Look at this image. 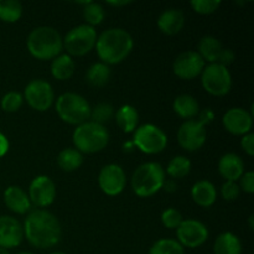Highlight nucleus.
Wrapping results in <instances>:
<instances>
[{
    "instance_id": "e433bc0d",
    "label": "nucleus",
    "mask_w": 254,
    "mask_h": 254,
    "mask_svg": "<svg viewBox=\"0 0 254 254\" xmlns=\"http://www.w3.org/2000/svg\"><path fill=\"white\" fill-rule=\"evenodd\" d=\"M221 195L226 201H236L241 195V189L237 183L233 181H225L221 188Z\"/></svg>"
},
{
    "instance_id": "a878e982",
    "label": "nucleus",
    "mask_w": 254,
    "mask_h": 254,
    "mask_svg": "<svg viewBox=\"0 0 254 254\" xmlns=\"http://www.w3.org/2000/svg\"><path fill=\"white\" fill-rule=\"evenodd\" d=\"M76 69L73 59L67 54H61L52 60L51 74L57 81H67L71 78Z\"/></svg>"
},
{
    "instance_id": "a19ab883",
    "label": "nucleus",
    "mask_w": 254,
    "mask_h": 254,
    "mask_svg": "<svg viewBox=\"0 0 254 254\" xmlns=\"http://www.w3.org/2000/svg\"><path fill=\"white\" fill-rule=\"evenodd\" d=\"M235 61V54H233V51L231 49H223L222 54H221L220 56V60H218V64H223V66H230L232 62Z\"/></svg>"
},
{
    "instance_id": "9d476101",
    "label": "nucleus",
    "mask_w": 254,
    "mask_h": 254,
    "mask_svg": "<svg viewBox=\"0 0 254 254\" xmlns=\"http://www.w3.org/2000/svg\"><path fill=\"white\" fill-rule=\"evenodd\" d=\"M24 99L32 109L46 112L55 102V92L51 84L45 79H32L24 91Z\"/></svg>"
},
{
    "instance_id": "58836bf2",
    "label": "nucleus",
    "mask_w": 254,
    "mask_h": 254,
    "mask_svg": "<svg viewBox=\"0 0 254 254\" xmlns=\"http://www.w3.org/2000/svg\"><path fill=\"white\" fill-rule=\"evenodd\" d=\"M241 148L248 156L254 155V134L252 131L241 138Z\"/></svg>"
},
{
    "instance_id": "f3484780",
    "label": "nucleus",
    "mask_w": 254,
    "mask_h": 254,
    "mask_svg": "<svg viewBox=\"0 0 254 254\" xmlns=\"http://www.w3.org/2000/svg\"><path fill=\"white\" fill-rule=\"evenodd\" d=\"M24 227L11 216H0V248L19 247L24 241Z\"/></svg>"
},
{
    "instance_id": "c9c22d12",
    "label": "nucleus",
    "mask_w": 254,
    "mask_h": 254,
    "mask_svg": "<svg viewBox=\"0 0 254 254\" xmlns=\"http://www.w3.org/2000/svg\"><path fill=\"white\" fill-rule=\"evenodd\" d=\"M191 7L195 12L200 15H210L217 11L221 6L220 0H192L190 2Z\"/></svg>"
},
{
    "instance_id": "4468645a",
    "label": "nucleus",
    "mask_w": 254,
    "mask_h": 254,
    "mask_svg": "<svg viewBox=\"0 0 254 254\" xmlns=\"http://www.w3.org/2000/svg\"><path fill=\"white\" fill-rule=\"evenodd\" d=\"M206 128L196 119L185 121L178 130V141L186 151H197L205 145Z\"/></svg>"
},
{
    "instance_id": "20e7f679",
    "label": "nucleus",
    "mask_w": 254,
    "mask_h": 254,
    "mask_svg": "<svg viewBox=\"0 0 254 254\" xmlns=\"http://www.w3.org/2000/svg\"><path fill=\"white\" fill-rule=\"evenodd\" d=\"M165 170L155 161H148L135 169L131 175V189L139 197H150L163 189Z\"/></svg>"
},
{
    "instance_id": "dca6fc26",
    "label": "nucleus",
    "mask_w": 254,
    "mask_h": 254,
    "mask_svg": "<svg viewBox=\"0 0 254 254\" xmlns=\"http://www.w3.org/2000/svg\"><path fill=\"white\" fill-rule=\"evenodd\" d=\"M222 124L228 133L243 136L251 133L253 127V114L243 108H231L225 113Z\"/></svg>"
},
{
    "instance_id": "9b49d317",
    "label": "nucleus",
    "mask_w": 254,
    "mask_h": 254,
    "mask_svg": "<svg viewBox=\"0 0 254 254\" xmlns=\"http://www.w3.org/2000/svg\"><path fill=\"white\" fill-rule=\"evenodd\" d=\"M207 227L205 223L198 220L189 218L184 220L181 225L176 228V237L178 242L184 248H198L208 240Z\"/></svg>"
},
{
    "instance_id": "72a5a7b5",
    "label": "nucleus",
    "mask_w": 254,
    "mask_h": 254,
    "mask_svg": "<svg viewBox=\"0 0 254 254\" xmlns=\"http://www.w3.org/2000/svg\"><path fill=\"white\" fill-rule=\"evenodd\" d=\"M22 103H24V97L19 92L11 91L2 96L0 106H1L2 111L6 113H15L21 108Z\"/></svg>"
},
{
    "instance_id": "5701e85b",
    "label": "nucleus",
    "mask_w": 254,
    "mask_h": 254,
    "mask_svg": "<svg viewBox=\"0 0 254 254\" xmlns=\"http://www.w3.org/2000/svg\"><path fill=\"white\" fill-rule=\"evenodd\" d=\"M173 108L180 118L190 121V119L197 117L198 112H200V104H198L197 99L191 94H180L174 101Z\"/></svg>"
},
{
    "instance_id": "c85d7f7f",
    "label": "nucleus",
    "mask_w": 254,
    "mask_h": 254,
    "mask_svg": "<svg viewBox=\"0 0 254 254\" xmlns=\"http://www.w3.org/2000/svg\"><path fill=\"white\" fill-rule=\"evenodd\" d=\"M22 16V5L17 0H0V20L4 22L19 21Z\"/></svg>"
},
{
    "instance_id": "ea45409f",
    "label": "nucleus",
    "mask_w": 254,
    "mask_h": 254,
    "mask_svg": "<svg viewBox=\"0 0 254 254\" xmlns=\"http://www.w3.org/2000/svg\"><path fill=\"white\" fill-rule=\"evenodd\" d=\"M213 119H215V113H213L212 109L203 108V109H200V112H198V114H197V119H196V121L200 122L203 127H206V126H208V124H210Z\"/></svg>"
},
{
    "instance_id": "37998d69",
    "label": "nucleus",
    "mask_w": 254,
    "mask_h": 254,
    "mask_svg": "<svg viewBox=\"0 0 254 254\" xmlns=\"http://www.w3.org/2000/svg\"><path fill=\"white\" fill-rule=\"evenodd\" d=\"M9 146L10 144H9V140H7V138L4 135V134L0 133V158H2V156L9 151Z\"/></svg>"
},
{
    "instance_id": "2f4dec72",
    "label": "nucleus",
    "mask_w": 254,
    "mask_h": 254,
    "mask_svg": "<svg viewBox=\"0 0 254 254\" xmlns=\"http://www.w3.org/2000/svg\"><path fill=\"white\" fill-rule=\"evenodd\" d=\"M104 16H106V11H104L103 6L98 2L87 1V4L84 5L83 17L89 26L94 27L97 25H101L103 22Z\"/></svg>"
},
{
    "instance_id": "b1692460",
    "label": "nucleus",
    "mask_w": 254,
    "mask_h": 254,
    "mask_svg": "<svg viewBox=\"0 0 254 254\" xmlns=\"http://www.w3.org/2000/svg\"><path fill=\"white\" fill-rule=\"evenodd\" d=\"M116 122L123 133H133L138 128L139 114L138 111L130 104H124L121 108L117 109L114 113Z\"/></svg>"
},
{
    "instance_id": "c756f323",
    "label": "nucleus",
    "mask_w": 254,
    "mask_h": 254,
    "mask_svg": "<svg viewBox=\"0 0 254 254\" xmlns=\"http://www.w3.org/2000/svg\"><path fill=\"white\" fill-rule=\"evenodd\" d=\"M191 171V161L189 160L186 156L178 155L174 156L170 161H169L168 166H166V174L170 176L171 179L176 180V179H183L188 176Z\"/></svg>"
},
{
    "instance_id": "423d86ee",
    "label": "nucleus",
    "mask_w": 254,
    "mask_h": 254,
    "mask_svg": "<svg viewBox=\"0 0 254 254\" xmlns=\"http://www.w3.org/2000/svg\"><path fill=\"white\" fill-rule=\"evenodd\" d=\"M91 108L88 101L81 94L73 92L62 93L56 99V112L60 118L71 126H81L91 118Z\"/></svg>"
},
{
    "instance_id": "2eb2a0df",
    "label": "nucleus",
    "mask_w": 254,
    "mask_h": 254,
    "mask_svg": "<svg viewBox=\"0 0 254 254\" xmlns=\"http://www.w3.org/2000/svg\"><path fill=\"white\" fill-rule=\"evenodd\" d=\"M203 68H205V61L197 54V51L181 52L174 60L173 64V71L175 76L181 79H186V81L201 76Z\"/></svg>"
},
{
    "instance_id": "aec40b11",
    "label": "nucleus",
    "mask_w": 254,
    "mask_h": 254,
    "mask_svg": "<svg viewBox=\"0 0 254 254\" xmlns=\"http://www.w3.org/2000/svg\"><path fill=\"white\" fill-rule=\"evenodd\" d=\"M185 26V15L179 9H168L160 14L158 27L163 34L174 36L178 35Z\"/></svg>"
},
{
    "instance_id": "0eeeda50",
    "label": "nucleus",
    "mask_w": 254,
    "mask_h": 254,
    "mask_svg": "<svg viewBox=\"0 0 254 254\" xmlns=\"http://www.w3.org/2000/svg\"><path fill=\"white\" fill-rule=\"evenodd\" d=\"M97 31L87 24L78 25L69 30L64 37V49L69 56L81 57L89 54L96 47Z\"/></svg>"
},
{
    "instance_id": "1a4fd4ad",
    "label": "nucleus",
    "mask_w": 254,
    "mask_h": 254,
    "mask_svg": "<svg viewBox=\"0 0 254 254\" xmlns=\"http://www.w3.org/2000/svg\"><path fill=\"white\" fill-rule=\"evenodd\" d=\"M201 84L211 96H226L232 88V76L230 69L220 64H210L205 66L201 73Z\"/></svg>"
},
{
    "instance_id": "7ed1b4c3",
    "label": "nucleus",
    "mask_w": 254,
    "mask_h": 254,
    "mask_svg": "<svg viewBox=\"0 0 254 254\" xmlns=\"http://www.w3.org/2000/svg\"><path fill=\"white\" fill-rule=\"evenodd\" d=\"M30 55L40 61L56 59L64 50V40L60 32L51 26H39L32 30L26 40Z\"/></svg>"
},
{
    "instance_id": "ddd939ff",
    "label": "nucleus",
    "mask_w": 254,
    "mask_h": 254,
    "mask_svg": "<svg viewBox=\"0 0 254 254\" xmlns=\"http://www.w3.org/2000/svg\"><path fill=\"white\" fill-rule=\"evenodd\" d=\"M98 185L102 192L106 193L107 196H118L126 189V171L118 164L104 165L99 171Z\"/></svg>"
},
{
    "instance_id": "412c9836",
    "label": "nucleus",
    "mask_w": 254,
    "mask_h": 254,
    "mask_svg": "<svg viewBox=\"0 0 254 254\" xmlns=\"http://www.w3.org/2000/svg\"><path fill=\"white\" fill-rule=\"evenodd\" d=\"M191 197L201 207H211L217 200V190L208 180H200L191 188Z\"/></svg>"
},
{
    "instance_id": "f704fd0d",
    "label": "nucleus",
    "mask_w": 254,
    "mask_h": 254,
    "mask_svg": "<svg viewBox=\"0 0 254 254\" xmlns=\"http://www.w3.org/2000/svg\"><path fill=\"white\" fill-rule=\"evenodd\" d=\"M183 221L184 218L181 212L174 207L166 208V210L163 211V213H161V223H163L166 228H169V230H176V228L181 225Z\"/></svg>"
},
{
    "instance_id": "79ce46f5",
    "label": "nucleus",
    "mask_w": 254,
    "mask_h": 254,
    "mask_svg": "<svg viewBox=\"0 0 254 254\" xmlns=\"http://www.w3.org/2000/svg\"><path fill=\"white\" fill-rule=\"evenodd\" d=\"M163 189L166 191V192L173 193L178 190V184H176V181L174 180V179H165Z\"/></svg>"
},
{
    "instance_id": "393cba45",
    "label": "nucleus",
    "mask_w": 254,
    "mask_h": 254,
    "mask_svg": "<svg viewBox=\"0 0 254 254\" xmlns=\"http://www.w3.org/2000/svg\"><path fill=\"white\" fill-rule=\"evenodd\" d=\"M215 254H242V242L232 232H222L213 243Z\"/></svg>"
},
{
    "instance_id": "6ab92c4d",
    "label": "nucleus",
    "mask_w": 254,
    "mask_h": 254,
    "mask_svg": "<svg viewBox=\"0 0 254 254\" xmlns=\"http://www.w3.org/2000/svg\"><path fill=\"white\" fill-rule=\"evenodd\" d=\"M218 173L226 181L236 183L245 174V163L242 158L235 153H227L218 161Z\"/></svg>"
},
{
    "instance_id": "49530a36",
    "label": "nucleus",
    "mask_w": 254,
    "mask_h": 254,
    "mask_svg": "<svg viewBox=\"0 0 254 254\" xmlns=\"http://www.w3.org/2000/svg\"><path fill=\"white\" fill-rule=\"evenodd\" d=\"M0 254H10L9 251L4 250V248H0Z\"/></svg>"
},
{
    "instance_id": "a18cd8bd",
    "label": "nucleus",
    "mask_w": 254,
    "mask_h": 254,
    "mask_svg": "<svg viewBox=\"0 0 254 254\" xmlns=\"http://www.w3.org/2000/svg\"><path fill=\"white\" fill-rule=\"evenodd\" d=\"M253 220H254V216H253V215H251L250 217H248V223H250V228H251V230H253V228H254Z\"/></svg>"
},
{
    "instance_id": "cd10ccee",
    "label": "nucleus",
    "mask_w": 254,
    "mask_h": 254,
    "mask_svg": "<svg viewBox=\"0 0 254 254\" xmlns=\"http://www.w3.org/2000/svg\"><path fill=\"white\" fill-rule=\"evenodd\" d=\"M57 164L62 170L67 173L76 171L83 164V154L74 148H66L60 151L57 156Z\"/></svg>"
},
{
    "instance_id": "f8f14e48",
    "label": "nucleus",
    "mask_w": 254,
    "mask_h": 254,
    "mask_svg": "<svg viewBox=\"0 0 254 254\" xmlns=\"http://www.w3.org/2000/svg\"><path fill=\"white\" fill-rule=\"evenodd\" d=\"M27 195L32 206L44 210L54 203L56 198V185L49 176L39 175L30 184Z\"/></svg>"
},
{
    "instance_id": "de8ad7c7",
    "label": "nucleus",
    "mask_w": 254,
    "mask_h": 254,
    "mask_svg": "<svg viewBox=\"0 0 254 254\" xmlns=\"http://www.w3.org/2000/svg\"><path fill=\"white\" fill-rule=\"evenodd\" d=\"M50 254H67V253H64V252H52Z\"/></svg>"
},
{
    "instance_id": "39448f33",
    "label": "nucleus",
    "mask_w": 254,
    "mask_h": 254,
    "mask_svg": "<svg viewBox=\"0 0 254 254\" xmlns=\"http://www.w3.org/2000/svg\"><path fill=\"white\" fill-rule=\"evenodd\" d=\"M74 149L82 154L99 153L107 148L109 143V133L106 127L94 122H86L76 127L72 134Z\"/></svg>"
},
{
    "instance_id": "7c9ffc66",
    "label": "nucleus",
    "mask_w": 254,
    "mask_h": 254,
    "mask_svg": "<svg viewBox=\"0 0 254 254\" xmlns=\"http://www.w3.org/2000/svg\"><path fill=\"white\" fill-rule=\"evenodd\" d=\"M149 254H185V248L176 240L161 238L151 246Z\"/></svg>"
},
{
    "instance_id": "6e6552de",
    "label": "nucleus",
    "mask_w": 254,
    "mask_h": 254,
    "mask_svg": "<svg viewBox=\"0 0 254 254\" xmlns=\"http://www.w3.org/2000/svg\"><path fill=\"white\" fill-rule=\"evenodd\" d=\"M133 144L141 153L155 155L161 153L168 146V135L163 129L154 124H143L134 131Z\"/></svg>"
},
{
    "instance_id": "f03ea898",
    "label": "nucleus",
    "mask_w": 254,
    "mask_h": 254,
    "mask_svg": "<svg viewBox=\"0 0 254 254\" xmlns=\"http://www.w3.org/2000/svg\"><path fill=\"white\" fill-rule=\"evenodd\" d=\"M134 40L127 30L121 27L107 29L97 37L96 51L106 64H118L130 55Z\"/></svg>"
},
{
    "instance_id": "bb28decb",
    "label": "nucleus",
    "mask_w": 254,
    "mask_h": 254,
    "mask_svg": "<svg viewBox=\"0 0 254 254\" xmlns=\"http://www.w3.org/2000/svg\"><path fill=\"white\" fill-rule=\"evenodd\" d=\"M86 82L91 87L94 88H101L104 87L111 79V68L108 64L103 62H96L86 72Z\"/></svg>"
},
{
    "instance_id": "f257e3e1",
    "label": "nucleus",
    "mask_w": 254,
    "mask_h": 254,
    "mask_svg": "<svg viewBox=\"0 0 254 254\" xmlns=\"http://www.w3.org/2000/svg\"><path fill=\"white\" fill-rule=\"evenodd\" d=\"M24 237L27 242L39 250H49L60 243L62 227L54 213L46 210L31 211L24 222Z\"/></svg>"
},
{
    "instance_id": "4c0bfd02",
    "label": "nucleus",
    "mask_w": 254,
    "mask_h": 254,
    "mask_svg": "<svg viewBox=\"0 0 254 254\" xmlns=\"http://www.w3.org/2000/svg\"><path fill=\"white\" fill-rule=\"evenodd\" d=\"M240 189L241 191H245L246 193L252 195L254 192V173L253 171H245L240 179Z\"/></svg>"
},
{
    "instance_id": "4be33fe9",
    "label": "nucleus",
    "mask_w": 254,
    "mask_h": 254,
    "mask_svg": "<svg viewBox=\"0 0 254 254\" xmlns=\"http://www.w3.org/2000/svg\"><path fill=\"white\" fill-rule=\"evenodd\" d=\"M223 45L217 37L215 36H203L198 42L197 54L202 57L203 61H207L210 64H218L221 54L223 51Z\"/></svg>"
},
{
    "instance_id": "c03bdc74",
    "label": "nucleus",
    "mask_w": 254,
    "mask_h": 254,
    "mask_svg": "<svg viewBox=\"0 0 254 254\" xmlns=\"http://www.w3.org/2000/svg\"><path fill=\"white\" fill-rule=\"evenodd\" d=\"M107 4L111 5V6L118 7V6H126V5L131 4V1H128V0H123V1H117V0H116V1H108Z\"/></svg>"
},
{
    "instance_id": "a211bd4d",
    "label": "nucleus",
    "mask_w": 254,
    "mask_h": 254,
    "mask_svg": "<svg viewBox=\"0 0 254 254\" xmlns=\"http://www.w3.org/2000/svg\"><path fill=\"white\" fill-rule=\"evenodd\" d=\"M4 203L11 212L17 215H25L30 212L32 206L26 191L16 185L9 186L4 191Z\"/></svg>"
},
{
    "instance_id": "473e14b6",
    "label": "nucleus",
    "mask_w": 254,
    "mask_h": 254,
    "mask_svg": "<svg viewBox=\"0 0 254 254\" xmlns=\"http://www.w3.org/2000/svg\"><path fill=\"white\" fill-rule=\"evenodd\" d=\"M114 108L112 104L107 103V102H101V103L96 104L93 108H91V122H94L97 124L104 126L108 123L112 118L114 117Z\"/></svg>"
},
{
    "instance_id": "09e8293b",
    "label": "nucleus",
    "mask_w": 254,
    "mask_h": 254,
    "mask_svg": "<svg viewBox=\"0 0 254 254\" xmlns=\"http://www.w3.org/2000/svg\"><path fill=\"white\" fill-rule=\"evenodd\" d=\"M16 254H34V253H31V252H20V253H16Z\"/></svg>"
}]
</instances>
